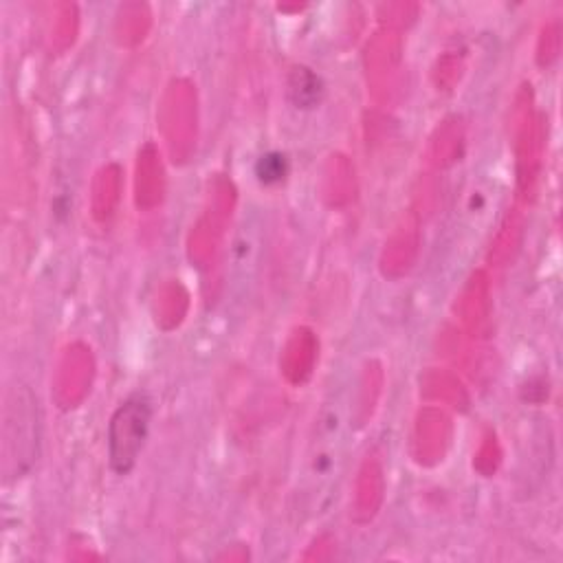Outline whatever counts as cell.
Instances as JSON below:
<instances>
[{"label":"cell","instance_id":"obj_4","mask_svg":"<svg viewBox=\"0 0 563 563\" xmlns=\"http://www.w3.org/2000/svg\"><path fill=\"white\" fill-rule=\"evenodd\" d=\"M383 498V471H381V460L379 456L368 454L363 460L359 480H357V522L366 524L374 515H377Z\"/></svg>","mask_w":563,"mask_h":563},{"label":"cell","instance_id":"obj_1","mask_svg":"<svg viewBox=\"0 0 563 563\" xmlns=\"http://www.w3.org/2000/svg\"><path fill=\"white\" fill-rule=\"evenodd\" d=\"M40 456L38 401L27 385H16L5 396L3 410V471L5 480L25 478Z\"/></svg>","mask_w":563,"mask_h":563},{"label":"cell","instance_id":"obj_8","mask_svg":"<svg viewBox=\"0 0 563 563\" xmlns=\"http://www.w3.org/2000/svg\"><path fill=\"white\" fill-rule=\"evenodd\" d=\"M95 194L93 203H95V218L99 220H108L113 216V209L117 203V192H119V174L117 168H106L102 174H99L97 185H95Z\"/></svg>","mask_w":563,"mask_h":563},{"label":"cell","instance_id":"obj_5","mask_svg":"<svg viewBox=\"0 0 563 563\" xmlns=\"http://www.w3.org/2000/svg\"><path fill=\"white\" fill-rule=\"evenodd\" d=\"M139 179H137V203L139 207H152L161 201L163 179H161V163L157 159V152L152 146L139 154Z\"/></svg>","mask_w":563,"mask_h":563},{"label":"cell","instance_id":"obj_9","mask_svg":"<svg viewBox=\"0 0 563 563\" xmlns=\"http://www.w3.org/2000/svg\"><path fill=\"white\" fill-rule=\"evenodd\" d=\"M284 157H264L260 161V179L264 183H273L284 179Z\"/></svg>","mask_w":563,"mask_h":563},{"label":"cell","instance_id":"obj_3","mask_svg":"<svg viewBox=\"0 0 563 563\" xmlns=\"http://www.w3.org/2000/svg\"><path fill=\"white\" fill-rule=\"evenodd\" d=\"M91 374L93 361L84 346H73L66 350L58 372V388H55V396H58L62 407H75V403L88 390L86 383L91 385Z\"/></svg>","mask_w":563,"mask_h":563},{"label":"cell","instance_id":"obj_6","mask_svg":"<svg viewBox=\"0 0 563 563\" xmlns=\"http://www.w3.org/2000/svg\"><path fill=\"white\" fill-rule=\"evenodd\" d=\"M315 359V341L313 337L306 333V330H297L295 337L289 341V348H286L284 363H286V374L293 383H302L308 379L313 368Z\"/></svg>","mask_w":563,"mask_h":563},{"label":"cell","instance_id":"obj_2","mask_svg":"<svg viewBox=\"0 0 563 563\" xmlns=\"http://www.w3.org/2000/svg\"><path fill=\"white\" fill-rule=\"evenodd\" d=\"M152 401L146 394H132L110 416L108 423V465L117 476H128L146 447Z\"/></svg>","mask_w":563,"mask_h":563},{"label":"cell","instance_id":"obj_7","mask_svg":"<svg viewBox=\"0 0 563 563\" xmlns=\"http://www.w3.org/2000/svg\"><path fill=\"white\" fill-rule=\"evenodd\" d=\"M324 84L319 77L304 66H297L289 75V97L297 108H315L322 102Z\"/></svg>","mask_w":563,"mask_h":563}]
</instances>
